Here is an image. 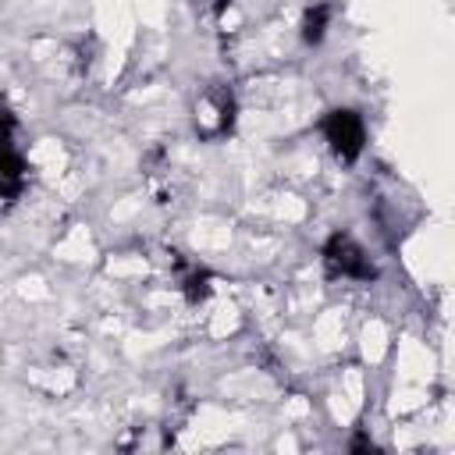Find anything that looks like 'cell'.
<instances>
[{
    "label": "cell",
    "mask_w": 455,
    "mask_h": 455,
    "mask_svg": "<svg viewBox=\"0 0 455 455\" xmlns=\"http://www.w3.org/2000/svg\"><path fill=\"white\" fill-rule=\"evenodd\" d=\"M320 256H323V270L331 277H348V281H373L377 277L370 256L363 252V245L352 235H341V231L331 235Z\"/></svg>",
    "instance_id": "1"
},
{
    "label": "cell",
    "mask_w": 455,
    "mask_h": 455,
    "mask_svg": "<svg viewBox=\"0 0 455 455\" xmlns=\"http://www.w3.org/2000/svg\"><path fill=\"white\" fill-rule=\"evenodd\" d=\"M320 128H323V139H327V146H331V153L338 160H345V164L359 160V153L366 146V124H363V117L355 110L338 107V110H331L323 117Z\"/></svg>",
    "instance_id": "2"
},
{
    "label": "cell",
    "mask_w": 455,
    "mask_h": 455,
    "mask_svg": "<svg viewBox=\"0 0 455 455\" xmlns=\"http://www.w3.org/2000/svg\"><path fill=\"white\" fill-rule=\"evenodd\" d=\"M235 128V96L228 85H210L196 100V132L203 139H224Z\"/></svg>",
    "instance_id": "3"
},
{
    "label": "cell",
    "mask_w": 455,
    "mask_h": 455,
    "mask_svg": "<svg viewBox=\"0 0 455 455\" xmlns=\"http://www.w3.org/2000/svg\"><path fill=\"white\" fill-rule=\"evenodd\" d=\"M25 174H28L25 156L14 146H4L0 149V199L4 203H14L25 192Z\"/></svg>",
    "instance_id": "4"
},
{
    "label": "cell",
    "mask_w": 455,
    "mask_h": 455,
    "mask_svg": "<svg viewBox=\"0 0 455 455\" xmlns=\"http://www.w3.org/2000/svg\"><path fill=\"white\" fill-rule=\"evenodd\" d=\"M178 267H181V291H185L188 306L206 302L210 291H213V274L206 267H199V263H181L178 259Z\"/></svg>",
    "instance_id": "5"
},
{
    "label": "cell",
    "mask_w": 455,
    "mask_h": 455,
    "mask_svg": "<svg viewBox=\"0 0 455 455\" xmlns=\"http://www.w3.org/2000/svg\"><path fill=\"white\" fill-rule=\"evenodd\" d=\"M331 18H334V7H331V4H313V7L302 14V39H306L309 46L320 43V39L327 36Z\"/></svg>",
    "instance_id": "6"
},
{
    "label": "cell",
    "mask_w": 455,
    "mask_h": 455,
    "mask_svg": "<svg viewBox=\"0 0 455 455\" xmlns=\"http://www.w3.org/2000/svg\"><path fill=\"white\" fill-rule=\"evenodd\" d=\"M14 132H18V117H14V110H11V107H4V103H0V149H4V146H11Z\"/></svg>",
    "instance_id": "7"
}]
</instances>
